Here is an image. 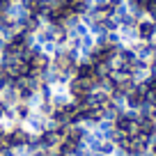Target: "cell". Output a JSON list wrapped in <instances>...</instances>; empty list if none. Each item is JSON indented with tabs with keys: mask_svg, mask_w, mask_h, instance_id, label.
<instances>
[{
	"mask_svg": "<svg viewBox=\"0 0 156 156\" xmlns=\"http://www.w3.org/2000/svg\"><path fill=\"white\" fill-rule=\"evenodd\" d=\"M30 136H32V133L25 129V124H9L7 142H9L12 149H23V147L30 145Z\"/></svg>",
	"mask_w": 156,
	"mask_h": 156,
	"instance_id": "cell-1",
	"label": "cell"
},
{
	"mask_svg": "<svg viewBox=\"0 0 156 156\" xmlns=\"http://www.w3.org/2000/svg\"><path fill=\"white\" fill-rule=\"evenodd\" d=\"M0 37H2V34H0Z\"/></svg>",
	"mask_w": 156,
	"mask_h": 156,
	"instance_id": "cell-6",
	"label": "cell"
},
{
	"mask_svg": "<svg viewBox=\"0 0 156 156\" xmlns=\"http://www.w3.org/2000/svg\"><path fill=\"white\" fill-rule=\"evenodd\" d=\"M149 154H151V156H156V138L149 142Z\"/></svg>",
	"mask_w": 156,
	"mask_h": 156,
	"instance_id": "cell-5",
	"label": "cell"
},
{
	"mask_svg": "<svg viewBox=\"0 0 156 156\" xmlns=\"http://www.w3.org/2000/svg\"><path fill=\"white\" fill-rule=\"evenodd\" d=\"M87 156H90V154H87Z\"/></svg>",
	"mask_w": 156,
	"mask_h": 156,
	"instance_id": "cell-7",
	"label": "cell"
},
{
	"mask_svg": "<svg viewBox=\"0 0 156 156\" xmlns=\"http://www.w3.org/2000/svg\"><path fill=\"white\" fill-rule=\"evenodd\" d=\"M124 101H126V108H129V110H140L142 106H149V103H147V90L142 87L140 83H138L136 87L126 94V99H124Z\"/></svg>",
	"mask_w": 156,
	"mask_h": 156,
	"instance_id": "cell-2",
	"label": "cell"
},
{
	"mask_svg": "<svg viewBox=\"0 0 156 156\" xmlns=\"http://www.w3.org/2000/svg\"><path fill=\"white\" fill-rule=\"evenodd\" d=\"M0 99H2L7 106H16V103L21 101V99H19V90H16L14 85H7V87L0 92Z\"/></svg>",
	"mask_w": 156,
	"mask_h": 156,
	"instance_id": "cell-4",
	"label": "cell"
},
{
	"mask_svg": "<svg viewBox=\"0 0 156 156\" xmlns=\"http://www.w3.org/2000/svg\"><path fill=\"white\" fill-rule=\"evenodd\" d=\"M14 108V115H16V122L19 124H25L30 119V115L34 112V108L30 106V103H25V101H19L16 106H12Z\"/></svg>",
	"mask_w": 156,
	"mask_h": 156,
	"instance_id": "cell-3",
	"label": "cell"
}]
</instances>
